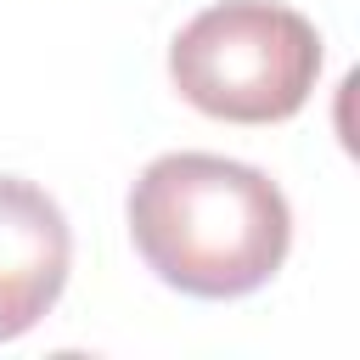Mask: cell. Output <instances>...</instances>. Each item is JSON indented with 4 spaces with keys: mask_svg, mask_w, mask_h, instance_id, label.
<instances>
[{
    "mask_svg": "<svg viewBox=\"0 0 360 360\" xmlns=\"http://www.w3.org/2000/svg\"><path fill=\"white\" fill-rule=\"evenodd\" d=\"M129 242L174 292L242 298L281 270L292 248V208L253 163L169 152L129 186Z\"/></svg>",
    "mask_w": 360,
    "mask_h": 360,
    "instance_id": "obj_1",
    "label": "cell"
},
{
    "mask_svg": "<svg viewBox=\"0 0 360 360\" xmlns=\"http://www.w3.org/2000/svg\"><path fill=\"white\" fill-rule=\"evenodd\" d=\"M174 90L225 124H281L321 79V34L276 0H219L169 45Z\"/></svg>",
    "mask_w": 360,
    "mask_h": 360,
    "instance_id": "obj_2",
    "label": "cell"
},
{
    "mask_svg": "<svg viewBox=\"0 0 360 360\" xmlns=\"http://www.w3.org/2000/svg\"><path fill=\"white\" fill-rule=\"evenodd\" d=\"M73 264V236L62 208L17 180L0 174V343L22 338L68 287Z\"/></svg>",
    "mask_w": 360,
    "mask_h": 360,
    "instance_id": "obj_3",
    "label": "cell"
}]
</instances>
